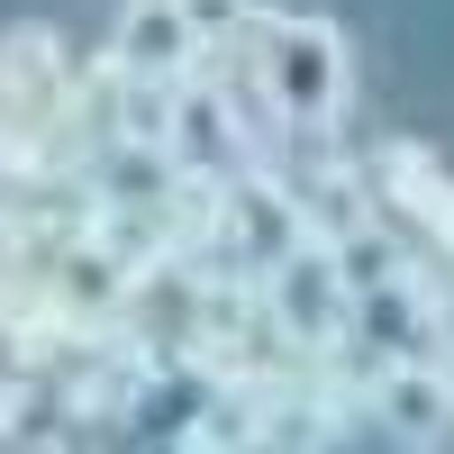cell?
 <instances>
[{
    "mask_svg": "<svg viewBox=\"0 0 454 454\" xmlns=\"http://www.w3.org/2000/svg\"><path fill=\"white\" fill-rule=\"evenodd\" d=\"M91 82L73 73L64 36L55 27H0V182H19V192H36V182L73 173V119H82Z\"/></svg>",
    "mask_w": 454,
    "mask_h": 454,
    "instance_id": "6da1fadb",
    "label": "cell"
},
{
    "mask_svg": "<svg viewBox=\"0 0 454 454\" xmlns=\"http://www.w3.org/2000/svg\"><path fill=\"white\" fill-rule=\"evenodd\" d=\"M254 82H263L273 128L327 137L336 109H346V36H336L327 19H309V10L263 19V27H254Z\"/></svg>",
    "mask_w": 454,
    "mask_h": 454,
    "instance_id": "7a4b0ae2",
    "label": "cell"
},
{
    "mask_svg": "<svg viewBox=\"0 0 454 454\" xmlns=\"http://www.w3.org/2000/svg\"><path fill=\"white\" fill-rule=\"evenodd\" d=\"M263 309H273L282 355H300V364L336 355L355 336V282L336 273V246L327 237H300L273 273H263Z\"/></svg>",
    "mask_w": 454,
    "mask_h": 454,
    "instance_id": "3957f363",
    "label": "cell"
},
{
    "mask_svg": "<svg viewBox=\"0 0 454 454\" xmlns=\"http://www.w3.org/2000/svg\"><path fill=\"white\" fill-rule=\"evenodd\" d=\"M300 237H309L300 182L263 173V164H237V173H227V209H218V237H209L218 263H237V273H273Z\"/></svg>",
    "mask_w": 454,
    "mask_h": 454,
    "instance_id": "277c9868",
    "label": "cell"
},
{
    "mask_svg": "<svg viewBox=\"0 0 454 454\" xmlns=\"http://www.w3.org/2000/svg\"><path fill=\"white\" fill-rule=\"evenodd\" d=\"M364 419L382 427L391 445H445L454 427V382L436 355H382L364 382Z\"/></svg>",
    "mask_w": 454,
    "mask_h": 454,
    "instance_id": "5b68a950",
    "label": "cell"
},
{
    "mask_svg": "<svg viewBox=\"0 0 454 454\" xmlns=\"http://www.w3.org/2000/svg\"><path fill=\"white\" fill-rule=\"evenodd\" d=\"M364 173H372V209L409 218V227H419L436 254H454V164L436 155V145L391 137V145H382V155H372Z\"/></svg>",
    "mask_w": 454,
    "mask_h": 454,
    "instance_id": "8992f818",
    "label": "cell"
},
{
    "mask_svg": "<svg viewBox=\"0 0 454 454\" xmlns=\"http://www.w3.org/2000/svg\"><path fill=\"white\" fill-rule=\"evenodd\" d=\"M137 282H145V273H128V263H119V254H109V246L91 237V227H82V237H73V246L55 254V273H46V300H55V309H64L73 327H82V336H109V327L128 318Z\"/></svg>",
    "mask_w": 454,
    "mask_h": 454,
    "instance_id": "52a82bcc",
    "label": "cell"
},
{
    "mask_svg": "<svg viewBox=\"0 0 454 454\" xmlns=\"http://www.w3.org/2000/svg\"><path fill=\"white\" fill-rule=\"evenodd\" d=\"M209 55V36L192 19V0H128L119 36H109V64L119 73H164V82H192Z\"/></svg>",
    "mask_w": 454,
    "mask_h": 454,
    "instance_id": "ba28073f",
    "label": "cell"
},
{
    "mask_svg": "<svg viewBox=\"0 0 454 454\" xmlns=\"http://www.w3.org/2000/svg\"><path fill=\"white\" fill-rule=\"evenodd\" d=\"M300 209H309V237H346L372 218V173L346 155H318V173L300 182Z\"/></svg>",
    "mask_w": 454,
    "mask_h": 454,
    "instance_id": "9c48e42d",
    "label": "cell"
},
{
    "mask_svg": "<svg viewBox=\"0 0 454 454\" xmlns=\"http://www.w3.org/2000/svg\"><path fill=\"white\" fill-rule=\"evenodd\" d=\"M173 445L182 454H246L254 445V382H209V400L192 409V427Z\"/></svg>",
    "mask_w": 454,
    "mask_h": 454,
    "instance_id": "30bf717a",
    "label": "cell"
},
{
    "mask_svg": "<svg viewBox=\"0 0 454 454\" xmlns=\"http://www.w3.org/2000/svg\"><path fill=\"white\" fill-rule=\"evenodd\" d=\"M336 246V273H346L355 291H372V282H391V273H409V246L382 227V209H372L364 227H346V237H327Z\"/></svg>",
    "mask_w": 454,
    "mask_h": 454,
    "instance_id": "8fae6325",
    "label": "cell"
},
{
    "mask_svg": "<svg viewBox=\"0 0 454 454\" xmlns=\"http://www.w3.org/2000/svg\"><path fill=\"white\" fill-rule=\"evenodd\" d=\"M192 19H200V36L218 46V36H237V27H254L263 10H254V0H192Z\"/></svg>",
    "mask_w": 454,
    "mask_h": 454,
    "instance_id": "7c38bea8",
    "label": "cell"
},
{
    "mask_svg": "<svg viewBox=\"0 0 454 454\" xmlns=\"http://www.w3.org/2000/svg\"><path fill=\"white\" fill-rule=\"evenodd\" d=\"M445 382H454V346H445Z\"/></svg>",
    "mask_w": 454,
    "mask_h": 454,
    "instance_id": "4fadbf2b",
    "label": "cell"
}]
</instances>
